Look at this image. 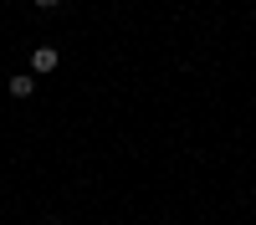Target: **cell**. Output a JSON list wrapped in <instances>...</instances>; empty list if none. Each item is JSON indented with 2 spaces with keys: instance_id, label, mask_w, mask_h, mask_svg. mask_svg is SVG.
Here are the masks:
<instances>
[{
  "instance_id": "obj_1",
  "label": "cell",
  "mask_w": 256,
  "mask_h": 225,
  "mask_svg": "<svg viewBox=\"0 0 256 225\" xmlns=\"http://www.w3.org/2000/svg\"><path fill=\"white\" fill-rule=\"evenodd\" d=\"M56 61H62L56 46H36V51H31V72H36V77H46V72H56Z\"/></svg>"
},
{
  "instance_id": "obj_2",
  "label": "cell",
  "mask_w": 256,
  "mask_h": 225,
  "mask_svg": "<svg viewBox=\"0 0 256 225\" xmlns=\"http://www.w3.org/2000/svg\"><path fill=\"white\" fill-rule=\"evenodd\" d=\"M31 92H36V77H26V72L10 77V97H31Z\"/></svg>"
},
{
  "instance_id": "obj_3",
  "label": "cell",
  "mask_w": 256,
  "mask_h": 225,
  "mask_svg": "<svg viewBox=\"0 0 256 225\" xmlns=\"http://www.w3.org/2000/svg\"><path fill=\"white\" fill-rule=\"evenodd\" d=\"M36 5H41V10H52V5H62V0H36Z\"/></svg>"
},
{
  "instance_id": "obj_4",
  "label": "cell",
  "mask_w": 256,
  "mask_h": 225,
  "mask_svg": "<svg viewBox=\"0 0 256 225\" xmlns=\"http://www.w3.org/2000/svg\"><path fill=\"white\" fill-rule=\"evenodd\" d=\"M41 225H62V220H41Z\"/></svg>"
}]
</instances>
